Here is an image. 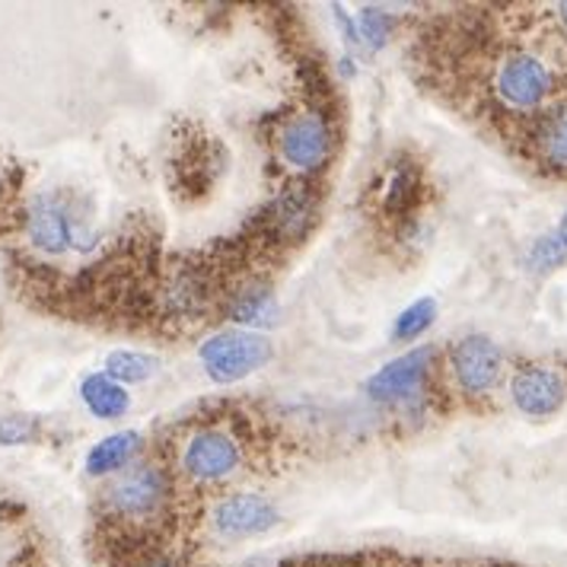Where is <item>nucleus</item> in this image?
Returning a JSON list of instances; mask_svg holds the SVG:
<instances>
[{"mask_svg": "<svg viewBox=\"0 0 567 567\" xmlns=\"http://www.w3.org/2000/svg\"><path fill=\"white\" fill-rule=\"evenodd\" d=\"M27 233L35 249L49 256H64L71 249H93L96 233L78 217V210L58 195H39L27 210Z\"/></svg>", "mask_w": 567, "mask_h": 567, "instance_id": "1", "label": "nucleus"}, {"mask_svg": "<svg viewBox=\"0 0 567 567\" xmlns=\"http://www.w3.org/2000/svg\"><path fill=\"white\" fill-rule=\"evenodd\" d=\"M198 358L214 383H239L271 361V341L252 329H227L202 344Z\"/></svg>", "mask_w": 567, "mask_h": 567, "instance_id": "2", "label": "nucleus"}, {"mask_svg": "<svg viewBox=\"0 0 567 567\" xmlns=\"http://www.w3.org/2000/svg\"><path fill=\"white\" fill-rule=\"evenodd\" d=\"M103 497L112 514L128 519V523H141V519H151L163 511V504L169 497V482L154 465H134L105 488Z\"/></svg>", "mask_w": 567, "mask_h": 567, "instance_id": "3", "label": "nucleus"}, {"mask_svg": "<svg viewBox=\"0 0 567 567\" xmlns=\"http://www.w3.org/2000/svg\"><path fill=\"white\" fill-rule=\"evenodd\" d=\"M243 463V446L227 427H202L192 434L182 453V468L195 482H224Z\"/></svg>", "mask_w": 567, "mask_h": 567, "instance_id": "4", "label": "nucleus"}, {"mask_svg": "<svg viewBox=\"0 0 567 567\" xmlns=\"http://www.w3.org/2000/svg\"><path fill=\"white\" fill-rule=\"evenodd\" d=\"M332 154V131L319 112H300L281 128V156L297 173H316Z\"/></svg>", "mask_w": 567, "mask_h": 567, "instance_id": "5", "label": "nucleus"}, {"mask_svg": "<svg viewBox=\"0 0 567 567\" xmlns=\"http://www.w3.org/2000/svg\"><path fill=\"white\" fill-rule=\"evenodd\" d=\"M494 90L511 109H536L551 93V74L536 54L516 52L501 61Z\"/></svg>", "mask_w": 567, "mask_h": 567, "instance_id": "6", "label": "nucleus"}, {"mask_svg": "<svg viewBox=\"0 0 567 567\" xmlns=\"http://www.w3.org/2000/svg\"><path fill=\"white\" fill-rule=\"evenodd\" d=\"M278 511L271 501L258 497V494H233L224 497L214 507V533L224 539H249V536H265L278 526Z\"/></svg>", "mask_w": 567, "mask_h": 567, "instance_id": "7", "label": "nucleus"}, {"mask_svg": "<svg viewBox=\"0 0 567 567\" xmlns=\"http://www.w3.org/2000/svg\"><path fill=\"white\" fill-rule=\"evenodd\" d=\"M431 358H434L431 348H414L409 354L389 361L383 370H377L367 380V392L377 402H412L424 386V377L431 370Z\"/></svg>", "mask_w": 567, "mask_h": 567, "instance_id": "8", "label": "nucleus"}, {"mask_svg": "<svg viewBox=\"0 0 567 567\" xmlns=\"http://www.w3.org/2000/svg\"><path fill=\"white\" fill-rule=\"evenodd\" d=\"M450 367H453L456 383L465 392L482 395V392L494 389V383L501 380V351H497V344L491 338L468 336L453 344Z\"/></svg>", "mask_w": 567, "mask_h": 567, "instance_id": "9", "label": "nucleus"}, {"mask_svg": "<svg viewBox=\"0 0 567 567\" xmlns=\"http://www.w3.org/2000/svg\"><path fill=\"white\" fill-rule=\"evenodd\" d=\"M514 402L526 414H551L565 402V380L545 367L519 370L514 377Z\"/></svg>", "mask_w": 567, "mask_h": 567, "instance_id": "10", "label": "nucleus"}, {"mask_svg": "<svg viewBox=\"0 0 567 567\" xmlns=\"http://www.w3.org/2000/svg\"><path fill=\"white\" fill-rule=\"evenodd\" d=\"M268 217L281 239H300L312 224V198L307 195V188H300V185L284 188L268 210Z\"/></svg>", "mask_w": 567, "mask_h": 567, "instance_id": "11", "label": "nucleus"}, {"mask_svg": "<svg viewBox=\"0 0 567 567\" xmlns=\"http://www.w3.org/2000/svg\"><path fill=\"white\" fill-rule=\"evenodd\" d=\"M80 395H83V405L96 414V417H122V414L128 412V405H131L125 386H122V383H115V380H112V377H105V373H93V377H86V380H83V386H80Z\"/></svg>", "mask_w": 567, "mask_h": 567, "instance_id": "12", "label": "nucleus"}, {"mask_svg": "<svg viewBox=\"0 0 567 567\" xmlns=\"http://www.w3.org/2000/svg\"><path fill=\"white\" fill-rule=\"evenodd\" d=\"M233 322H239V326H252V329H271L275 322H278V300H275V293L268 290V287H249V290H243L236 300H233L230 307Z\"/></svg>", "mask_w": 567, "mask_h": 567, "instance_id": "13", "label": "nucleus"}, {"mask_svg": "<svg viewBox=\"0 0 567 567\" xmlns=\"http://www.w3.org/2000/svg\"><path fill=\"white\" fill-rule=\"evenodd\" d=\"M137 446H141V434L137 431H118L112 437L100 440L90 450V456H86V472L90 475H109V472H115V468H122V465L128 463L131 453Z\"/></svg>", "mask_w": 567, "mask_h": 567, "instance_id": "14", "label": "nucleus"}, {"mask_svg": "<svg viewBox=\"0 0 567 567\" xmlns=\"http://www.w3.org/2000/svg\"><path fill=\"white\" fill-rule=\"evenodd\" d=\"M536 147L545 166L567 173V105L548 112L542 118L539 134H536Z\"/></svg>", "mask_w": 567, "mask_h": 567, "instance_id": "15", "label": "nucleus"}, {"mask_svg": "<svg viewBox=\"0 0 567 567\" xmlns=\"http://www.w3.org/2000/svg\"><path fill=\"white\" fill-rule=\"evenodd\" d=\"M159 361L141 351H115L105 358V377H112L115 383H144L156 373Z\"/></svg>", "mask_w": 567, "mask_h": 567, "instance_id": "16", "label": "nucleus"}, {"mask_svg": "<svg viewBox=\"0 0 567 567\" xmlns=\"http://www.w3.org/2000/svg\"><path fill=\"white\" fill-rule=\"evenodd\" d=\"M163 303H166V312L173 319H195L198 310L205 307V297H202L198 284L192 281L188 275H176L173 281L163 287Z\"/></svg>", "mask_w": 567, "mask_h": 567, "instance_id": "17", "label": "nucleus"}, {"mask_svg": "<svg viewBox=\"0 0 567 567\" xmlns=\"http://www.w3.org/2000/svg\"><path fill=\"white\" fill-rule=\"evenodd\" d=\"M434 316H437V303H434L431 297L417 300V303H412L409 310L395 319V338L412 341V338H417L421 332H427V329H431Z\"/></svg>", "mask_w": 567, "mask_h": 567, "instance_id": "18", "label": "nucleus"}, {"mask_svg": "<svg viewBox=\"0 0 567 567\" xmlns=\"http://www.w3.org/2000/svg\"><path fill=\"white\" fill-rule=\"evenodd\" d=\"M389 27H392V17H386L383 10L367 7L358 17V39H361L363 45H370V49H380L386 42Z\"/></svg>", "mask_w": 567, "mask_h": 567, "instance_id": "19", "label": "nucleus"}, {"mask_svg": "<svg viewBox=\"0 0 567 567\" xmlns=\"http://www.w3.org/2000/svg\"><path fill=\"white\" fill-rule=\"evenodd\" d=\"M35 434L32 417H0V446H20Z\"/></svg>", "mask_w": 567, "mask_h": 567, "instance_id": "20", "label": "nucleus"}, {"mask_svg": "<svg viewBox=\"0 0 567 567\" xmlns=\"http://www.w3.org/2000/svg\"><path fill=\"white\" fill-rule=\"evenodd\" d=\"M565 256H567L565 243H561V239H558V233H555V236H545V239H539V243L533 246V256H529V261H533L536 268H551V265H558Z\"/></svg>", "mask_w": 567, "mask_h": 567, "instance_id": "21", "label": "nucleus"}, {"mask_svg": "<svg viewBox=\"0 0 567 567\" xmlns=\"http://www.w3.org/2000/svg\"><path fill=\"white\" fill-rule=\"evenodd\" d=\"M558 239L565 243V249H567V214L561 217V227H558Z\"/></svg>", "mask_w": 567, "mask_h": 567, "instance_id": "22", "label": "nucleus"}, {"mask_svg": "<svg viewBox=\"0 0 567 567\" xmlns=\"http://www.w3.org/2000/svg\"><path fill=\"white\" fill-rule=\"evenodd\" d=\"M3 182H7V173H3V166H0V192H3Z\"/></svg>", "mask_w": 567, "mask_h": 567, "instance_id": "23", "label": "nucleus"}, {"mask_svg": "<svg viewBox=\"0 0 567 567\" xmlns=\"http://www.w3.org/2000/svg\"><path fill=\"white\" fill-rule=\"evenodd\" d=\"M558 10H561V17H565V23H567V3H561Z\"/></svg>", "mask_w": 567, "mask_h": 567, "instance_id": "24", "label": "nucleus"}, {"mask_svg": "<svg viewBox=\"0 0 567 567\" xmlns=\"http://www.w3.org/2000/svg\"><path fill=\"white\" fill-rule=\"evenodd\" d=\"M156 567H166V565H156Z\"/></svg>", "mask_w": 567, "mask_h": 567, "instance_id": "25", "label": "nucleus"}]
</instances>
